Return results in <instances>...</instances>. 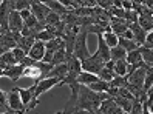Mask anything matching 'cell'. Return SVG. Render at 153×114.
Wrapping results in <instances>:
<instances>
[{
    "label": "cell",
    "instance_id": "obj_1",
    "mask_svg": "<svg viewBox=\"0 0 153 114\" xmlns=\"http://www.w3.org/2000/svg\"><path fill=\"white\" fill-rule=\"evenodd\" d=\"M107 99H110V94L94 93L90 88H87L85 85H80L79 94H77V102L74 105V110L71 111V114L74 111H79V110H87V111H91V113H97L101 103Z\"/></svg>",
    "mask_w": 153,
    "mask_h": 114
},
{
    "label": "cell",
    "instance_id": "obj_2",
    "mask_svg": "<svg viewBox=\"0 0 153 114\" xmlns=\"http://www.w3.org/2000/svg\"><path fill=\"white\" fill-rule=\"evenodd\" d=\"M87 37H88V32L85 31V28H79V34L76 37V42H74V49H73V56L84 62L85 59H88L90 56V51H88V46H87Z\"/></svg>",
    "mask_w": 153,
    "mask_h": 114
},
{
    "label": "cell",
    "instance_id": "obj_3",
    "mask_svg": "<svg viewBox=\"0 0 153 114\" xmlns=\"http://www.w3.org/2000/svg\"><path fill=\"white\" fill-rule=\"evenodd\" d=\"M17 91L20 94V99L25 105L26 111H33L39 107L40 100L36 97V85H31L30 88H17Z\"/></svg>",
    "mask_w": 153,
    "mask_h": 114
},
{
    "label": "cell",
    "instance_id": "obj_4",
    "mask_svg": "<svg viewBox=\"0 0 153 114\" xmlns=\"http://www.w3.org/2000/svg\"><path fill=\"white\" fill-rule=\"evenodd\" d=\"M105 66V62L102 60V57L99 56V54H91L88 59H85L84 62H82V71L85 73H91V74H99L102 71V68Z\"/></svg>",
    "mask_w": 153,
    "mask_h": 114
},
{
    "label": "cell",
    "instance_id": "obj_5",
    "mask_svg": "<svg viewBox=\"0 0 153 114\" xmlns=\"http://www.w3.org/2000/svg\"><path fill=\"white\" fill-rule=\"evenodd\" d=\"M8 108H10L14 114H25L26 113V108H25V105L20 99V94H19L16 86H13V88L8 91Z\"/></svg>",
    "mask_w": 153,
    "mask_h": 114
},
{
    "label": "cell",
    "instance_id": "obj_6",
    "mask_svg": "<svg viewBox=\"0 0 153 114\" xmlns=\"http://www.w3.org/2000/svg\"><path fill=\"white\" fill-rule=\"evenodd\" d=\"M36 85V97H40L42 94H45L47 91H50L51 88H54V86H60V80L59 79H54V77H47V79H42L39 80Z\"/></svg>",
    "mask_w": 153,
    "mask_h": 114
},
{
    "label": "cell",
    "instance_id": "obj_7",
    "mask_svg": "<svg viewBox=\"0 0 153 114\" xmlns=\"http://www.w3.org/2000/svg\"><path fill=\"white\" fill-rule=\"evenodd\" d=\"M62 43H64V40H62L60 37H54L53 40H50V42L45 43V57H43L42 62H45V63H51L53 56H54L56 52L59 51V48L62 46Z\"/></svg>",
    "mask_w": 153,
    "mask_h": 114
},
{
    "label": "cell",
    "instance_id": "obj_8",
    "mask_svg": "<svg viewBox=\"0 0 153 114\" xmlns=\"http://www.w3.org/2000/svg\"><path fill=\"white\" fill-rule=\"evenodd\" d=\"M13 3L14 2H8V0H5V2H2V5H0V28H2V31H10L8 20H10L11 11H14Z\"/></svg>",
    "mask_w": 153,
    "mask_h": 114
},
{
    "label": "cell",
    "instance_id": "obj_9",
    "mask_svg": "<svg viewBox=\"0 0 153 114\" xmlns=\"http://www.w3.org/2000/svg\"><path fill=\"white\" fill-rule=\"evenodd\" d=\"M50 8L45 5V2H31V14L39 22H45V19L50 15Z\"/></svg>",
    "mask_w": 153,
    "mask_h": 114
},
{
    "label": "cell",
    "instance_id": "obj_10",
    "mask_svg": "<svg viewBox=\"0 0 153 114\" xmlns=\"http://www.w3.org/2000/svg\"><path fill=\"white\" fill-rule=\"evenodd\" d=\"M0 48L5 51H13L17 48V42L14 39V34L11 31H2L0 32Z\"/></svg>",
    "mask_w": 153,
    "mask_h": 114
},
{
    "label": "cell",
    "instance_id": "obj_11",
    "mask_svg": "<svg viewBox=\"0 0 153 114\" xmlns=\"http://www.w3.org/2000/svg\"><path fill=\"white\" fill-rule=\"evenodd\" d=\"M128 29L133 34V42L136 43L138 46H144V43H146V37H147V32L144 31L138 23H128Z\"/></svg>",
    "mask_w": 153,
    "mask_h": 114
},
{
    "label": "cell",
    "instance_id": "obj_12",
    "mask_svg": "<svg viewBox=\"0 0 153 114\" xmlns=\"http://www.w3.org/2000/svg\"><path fill=\"white\" fill-rule=\"evenodd\" d=\"M99 114H127V113H124L118 105L114 103V100L110 97V99H107L101 103V107H99Z\"/></svg>",
    "mask_w": 153,
    "mask_h": 114
},
{
    "label": "cell",
    "instance_id": "obj_13",
    "mask_svg": "<svg viewBox=\"0 0 153 114\" xmlns=\"http://www.w3.org/2000/svg\"><path fill=\"white\" fill-rule=\"evenodd\" d=\"M28 57H31L34 62H42L43 57H45V43L40 40H36L33 48L28 52Z\"/></svg>",
    "mask_w": 153,
    "mask_h": 114
},
{
    "label": "cell",
    "instance_id": "obj_14",
    "mask_svg": "<svg viewBox=\"0 0 153 114\" xmlns=\"http://www.w3.org/2000/svg\"><path fill=\"white\" fill-rule=\"evenodd\" d=\"M8 26H10V31L11 32H22L25 25H23V20H22V17H20V13L11 11L10 20H8Z\"/></svg>",
    "mask_w": 153,
    "mask_h": 114
},
{
    "label": "cell",
    "instance_id": "obj_15",
    "mask_svg": "<svg viewBox=\"0 0 153 114\" xmlns=\"http://www.w3.org/2000/svg\"><path fill=\"white\" fill-rule=\"evenodd\" d=\"M110 28H111V31L116 34V36L121 37L124 32L128 31V22L125 20V19H111Z\"/></svg>",
    "mask_w": 153,
    "mask_h": 114
},
{
    "label": "cell",
    "instance_id": "obj_16",
    "mask_svg": "<svg viewBox=\"0 0 153 114\" xmlns=\"http://www.w3.org/2000/svg\"><path fill=\"white\" fill-rule=\"evenodd\" d=\"M23 66L22 65H13V66H8L5 71H3V77H8L11 79L13 82H17L19 79H22V74H23Z\"/></svg>",
    "mask_w": 153,
    "mask_h": 114
},
{
    "label": "cell",
    "instance_id": "obj_17",
    "mask_svg": "<svg viewBox=\"0 0 153 114\" xmlns=\"http://www.w3.org/2000/svg\"><path fill=\"white\" fill-rule=\"evenodd\" d=\"M127 63L130 66H136V68H149L146 63L142 62V56H141V52L139 49H134L131 52H127Z\"/></svg>",
    "mask_w": 153,
    "mask_h": 114
},
{
    "label": "cell",
    "instance_id": "obj_18",
    "mask_svg": "<svg viewBox=\"0 0 153 114\" xmlns=\"http://www.w3.org/2000/svg\"><path fill=\"white\" fill-rule=\"evenodd\" d=\"M22 77H28V79H33V80H36V83H37L39 80H42L43 79V73L40 71V68L36 66V63L33 66H28L23 69V74Z\"/></svg>",
    "mask_w": 153,
    "mask_h": 114
},
{
    "label": "cell",
    "instance_id": "obj_19",
    "mask_svg": "<svg viewBox=\"0 0 153 114\" xmlns=\"http://www.w3.org/2000/svg\"><path fill=\"white\" fill-rule=\"evenodd\" d=\"M102 39H104V42H105V45L108 46L110 49L114 48V46H118V43H119V37L111 31L110 26H108V28H105V31H104V34H102Z\"/></svg>",
    "mask_w": 153,
    "mask_h": 114
},
{
    "label": "cell",
    "instance_id": "obj_20",
    "mask_svg": "<svg viewBox=\"0 0 153 114\" xmlns=\"http://www.w3.org/2000/svg\"><path fill=\"white\" fill-rule=\"evenodd\" d=\"M67 60H68V56H67V48H65V42H64V43H62V46L59 48V51L53 56L51 65L57 66V65H62V63H67Z\"/></svg>",
    "mask_w": 153,
    "mask_h": 114
},
{
    "label": "cell",
    "instance_id": "obj_21",
    "mask_svg": "<svg viewBox=\"0 0 153 114\" xmlns=\"http://www.w3.org/2000/svg\"><path fill=\"white\" fill-rule=\"evenodd\" d=\"M67 74H68V66H67V63H62V65H57V66H53V69L48 73L47 77H54V79H59V80L62 82Z\"/></svg>",
    "mask_w": 153,
    "mask_h": 114
},
{
    "label": "cell",
    "instance_id": "obj_22",
    "mask_svg": "<svg viewBox=\"0 0 153 114\" xmlns=\"http://www.w3.org/2000/svg\"><path fill=\"white\" fill-rule=\"evenodd\" d=\"M45 5L50 8L51 13H54V14H57L60 17H64L70 11V10H67V8L62 5V2H57V0H53V2H45Z\"/></svg>",
    "mask_w": 153,
    "mask_h": 114
},
{
    "label": "cell",
    "instance_id": "obj_23",
    "mask_svg": "<svg viewBox=\"0 0 153 114\" xmlns=\"http://www.w3.org/2000/svg\"><path fill=\"white\" fill-rule=\"evenodd\" d=\"M99 80V77L96 74H91V73H85L82 71L79 76H77V83L79 85H85V86H90L91 83H96Z\"/></svg>",
    "mask_w": 153,
    "mask_h": 114
},
{
    "label": "cell",
    "instance_id": "obj_24",
    "mask_svg": "<svg viewBox=\"0 0 153 114\" xmlns=\"http://www.w3.org/2000/svg\"><path fill=\"white\" fill-rule=\"evenodd\" d=\"M114 100V103L118 105V107L124 111V113H128L131 111V107H133V100H128V99H125V97H119V96H114V97H111Z\"/></svg>",
    "mask_w": 153,
    "mask_h": 114
},
{
    "label": "cell",
    "instance_id": "obj_25",
    "mask_svg": "<svg viewBox=\"0 0 153 114\" xmlns=\"http://www.w3.org/2000/svg\"><path fill=\"white\" fill-rule=\"evenodd\" d=\"M34 42H36V39H33V37H20V40L17 42V48H20L26 56H28V52H30V49L33 48V45H34Z\"/></svg>",
    "mask_w": 153,
    "mask_h": 114
},
{
    "label": "cell",
    "instance_id": "obj_26",
    "mask_svg": "<svg viewBox=\"0 0 153 114\" xmlns=\"http://www.w3.org/2000/svg\"><path fill=\"white\" fill-rule=\"evenodd\" d=\"M125 59H127V51L124 48H121L119 45L110 49V60L118 62V60H125Z\"/></svg>",
    "mask_w": 153,
    "mask_h": 114
},
{
    "label": "cell",
    "instance_id": "obj_27",
    "mask_svg": "<svg viewBox=\"0 0 153 114\" xmlns=\"http://www.w3.org/2000/svg\"><path fill=\"white\" fill-rule=\"evenodd\" d=\"M141 56H142V62L146 63L149 68L153 66V49H149V48H144V46H139L138 48Z\"/></svg>",
    "mask_w": 153,
    "mask_h": 114
},
{
    "label": "cell",
    "instance_id": "obj_28",
    "mask_svg": "<svg viewBox=\"0 0 153 114\" xmlns=\"http://www.w3.org/2000/svg\"><path fill=\"white\" fill-rule=\"evenodd\" d=\"M87 88H90V90L94 91V93H107V94H108V91H110V83L102 82V80H97L96 83H91L90 86H87Z\"/></svg>",
    "mask_w": 153,
    "mask_h": 114
},
{
    "label": "cell",
    "instance_id": "obj_29",
    "mask_svg": "<svg viewBox=\"0 0 153 114\" xmlns=\"http://www.w3.org/2000/svg\"><path fill=\"white\" fill-rule=\"evenodd\" d=\"M0 65H2L5 69H6L8 66L17 65V60H16V57L13 56V52H11V51H6L5 54L2 56V59H0Z\"/></svg>",
    "mask_w": 153,
    "mask_h": 114
},
{
    "label": "cell",
    "instance_id": "obj_30",
    "mask_svg": "<svg viewBox=\"0 0 153 114\" xmlns=\"http://www.w3.org/2000/svg\"><path fill=\"white\" fill-rule=\"evenodd\" d=\"M127 69H128L127 60H118V62H114V74L116 76L125 77L127 76Z\"/></svg>",
    "mask_w": 153,
    "mask_h": 114
},
{
    "label": "cell",
    "instance_id": "obj_31",
    "mask_svg": "<svg viewBox=\"0 0 153 114\" xmlns=\"http://www.w3.org/2000/svg\"><path fill=\"white\" fill-rule=\"evenodd\" d=\"M45 25L47 26H51V28H54L57 29L59 26L62 25V19H60V15L54 14V13H50V15L45 19Z\"/></svg>",
    "mask_w": 153,
    "mask_h": 114
},
{
    "label": "cell",
    "instance_id": "obj_32",
    "mask_svg": "<svg viewBox=\"0 0 153 114\" xmlns=\"http://www.w3.org/2000/svg\"><path fill=\"white\" fill-rule=\"evenodd\" d=\"M97 77H99V80H102V82H107V83H110L113 79L116 77V74H114V69H110V68H102V71L97 74Z\"/></svg>",
    "mask_w": 153,
    "mask_h": 114
},
{
    "label": "cell",
    "instance_id": "obj_33",
    "mask_svg": "<svg viewBox=\"0 0 153 114\" xmlns=\"http://www.w3.org/2000/svg\"><path fill=\"white\" fill-rule=\"evenodd\" d=\"M118 45H119L121 48H124L127 52H131V51H134V49H138V48H139V46H138L133 40L124 39V37H119V43H118Z\"/></svg>",
    "mask_w": 153,
    "mask_h": 114
},
{
    "label": "cell",
    "instance_id": "obj_34",
    "mask_svg": "<svg viewBox=\"0 0 153 114\" xmlns=\"http://www.w3.org/2000/svg\"><path fill=\"white\" fill-rule=\"evenodd\" d=\"M138 25H139L146 32L153 31V22H152V19H147V17H141V15H139V17H138Z\"/></svg>",
    "mask_w": 153,
    "mask_h": 114
},
{
    "label": "cell",
    "instance_id": "obj_35",
    "mask_svg": "<svg viewBox=\"0 0 153 114\" xmlns=\"http://www.w3.org/2000/svg\"><path fill=\"white\" fill-rule=\"evenodd\" d=\"M125 86H127V79H125V77H121V76H116L113 80L110 82V88L119 90V88H125Z\"/></svg>",
    "mask_w": 153,
    "mask_h": 114
},
{
    "label": "cell",
    "instance_id": "obj_36",
    "mask_svg": "<svg viewBox=\"0 0 153 114\" xmlns=\"http://www.w3.org/2000/svg\"><path fill=\"white\" fill-rule=\"evenodd\" d=\"M56 37V34L53 32V31H50V29H47L45 28V31H42L37 37H36V40H40V42H43V43H47V42H50V40H53Z\"/></svg>",
    "mask_w": 153,
    "mask_h": 114
},
{
    "label": "cell",
    "instance_id": "obj_37",
    "mask_svg": "<svg viewBox=\"0 0 153 114\" xmlns=\"http://www.w3.org/2000/svg\"><path fill=\"white\" fill-rule=\"evenodd\" d=\"M13 8H14V11L22 13V11H25V10H31V2H23V0H17V2L13 3Z\"/></svg>",
    "mask_w": 153,
    "mask_h": 114
},
{
    "label": "cell",
    "instance_id": "obj_38",
    "mask_svg": "<svg viewBox=\"0 0 153 114\" xmlns=\"http://www.w3.org/2000/svg\"><path fill=\"white\" fill-rule=\"evenodd\" d=\"M152 85H153V71L149 68L147 73H146V80H144V91L147 93L152 88Z\"/></svg>",
    "mask_w": 153,
    "mask_h": 114
},
{
    "label": "cell",
    "instance_id": "obj_39",
    "mask_svg": "<svg viewBox=\"0 0 153 114\" xmlns=\"http://www.w3.org/2000/svg\"><path fill=\"white\" fill-rule=\"evenodd\" d=\"M0 108L5 111H10V108H8V93H5L3 90H0Z\"/></svg>",
    "mask_w": 153,
    "mask_h": 114
},
{
    "label": "cell",
    "instance_id": "obj_40",
    "mask_svg": "<svg viewBox=\"0 0 153 114\" xmlns=\"http://www.w3.org/2000/svg\"><path fill=\"white\" fill-rule=\"evenodd\" d=\"M130 114H142V102L141 100H138V99L133 100V107H131Z\"/></svg>",
    "mask_w": 153,
    "mask_h": 114
},
{
    "label": "cell",
    "instance_id": "obj_41",
    "mask_svg": "<svg viewBox=\"0 0 153 114\" xmlns=\"http://www.w3.org/2000/svg\"><path fill=\"white\" fill-rule=\"evenodd\" d=\"M138 13L134 11H125V20L128 23H138Z\"/></svg>",
    "mask_w": 153,
    "mask_h": 114
},
{
    "label": "cell",
    "instance_id": "obj_42",
    "mask_svg": "<svg viewBox=\"0 0 153 114\" xmlns=\"http://www.w3.org/2000/svg\"><path fill=\"white\" fill-rule=\"evenodd\" d=\"M11 52H13V56L16 57V60H17V63H20L22 60H23V59L26 57V54H25V52H23V51H22L20 48H14V49H13Z\"/></svg>",
    "mask_w": 153,
    "mask_h": 114
},
{
    "label": "cell",
    "instance_id": "obj_43",
    "mask_svg": "<svg viewBox=\"0 0 153 114\" xmlns=\"http://www.w3.org/2000/svg\"><path fill=\"white\" fill-rule=\"evenodd\" d=\"M144 48L153 49V31L147 32V37H146V43H144Z\"/></svg>",
    "mask_w": 153,
    "mask_h": 114
},
{
    "label": "cell",
    "instance_id": "obj_44",
    "mask_svg": "<svg viewBox=\"0 0 153 114\" xmlns=\"http://www.w3.org/2000/svg\"><path fill=\"white\" fill-rule=\"evenodd\" d=\"M122 10L124 11H133V2H128V0L122 2Z\"/></svg>",
    "mask_w": 153,
    "mask_h": 114
},
{
    "label": "cell",
    "instance_id": "obj_45",
    "mask_svg": "<svg viewBox=\"0 0 153 114\" xmlns=\"http://www.w3.org/2000/svg\"><path fill=\"white\" fill-rule=\"evenodd\" d=\"M31 15H33V14H31V10H25V11L20 13V17H22V20H23V22L28 19V17H31Z\"/></svg>",
    "mask_w": 153,
    "mask_h": 114
},
{
    "label": "cell",
    "instance_id": "obj_46",
    "mask_svg": "<svg viewBox=\"0 0 153 114\" xmlns=\"http://www.w3.org/2000/svg\"><path fill=\"white\" fill-rule=\"evenodd\" d=\"M141 6H142V2H133V11H134V13H138Z\"/></svg>",
    "mask_w": 153,
    "mask_h": 114
},
{
    "label": "cell",
    "instance_id": "obj_47",
    "mask_svg": "<svg viewBox=\"0 0 153 114\" xmlns=\"http://www.w3.org/2000/svg\"><path fill=\"white\" fill-rule=\"evenodd\" d=\"M73 114H99V111L97 113H91V111H87V110H79V111H74Z\"/></svg>",
    "mask_w": 153,
    "mask_h": 114
},
{
    "label": "cell",
    "instance_id": "obj_48",
    "mask_svg": "<svg viewBox=\"0 0 153 114\" xmlns=\"http://www.w3.org/2000/svg\"><path fill=\"white\" fill-rule=\"evenodd\" d=\"M142 114H150V111H149V107H147V103H146V102L142 103Z\"/></svg>",
    "mask_w": 153,
    "mask_h": 114
},
{
    "label": "cell",
    "instance_id": "obj_49",
    "mask_svg": "<svg viewBox=\"0 0 153 114\" xmlns=\"http://www.w3.org/2000/svg\"><path fill=\"white\" fill-rule=\"evenodd\" d=\"M113 6H114V8H122V2H119V0H114Z\"/></svg>",
    "mask_w": 153,
    "mask_h": 114
},
{
    "label": "cell",
    "instance_id": "obj_50",
    "mask_svg": "<svg viewBox=\"0 0 153 114\" xmlns=\"http://www.w3.org/2000/svg\"><path fill=\"white\" fill-rule=\"evenodd\" d=\"M147 107H149V111H150V114H153V103H149Z\"/></svg>",
    "mask_w": 153,
    "mask_h": 114
},
{
    "label": "cell",
    "instance_id": "obj_51",
    "mask_svg": "<svg viewBox=\"0 0 153 114\" xmlns=\"http://www.w3.org/2000/svg\"><path fill=\"white\" fill-rule=\"evenodd\" d=\"M3 71H5V68L0 65V77H3Z\"/></svg>",
    "mask_w": 153,
    "mask_h": 114
},
{
    "label": "cell",
    "instance_id": "obj_52",
    "mask_svg": "<svg viewBox=\"0 0 153 114\" xmlns=\"http://www.w3.org/2000/svg\"><path fill=\"white\" fill-rule=\"evenodd\" d=\"M5 52H6V51H5V49H2V48H0V59H2V56H3V54H5Z\"/></svg>",
    "mask_w": 153,
    "mask_h": 114
},
{
    "label": "cell",
    "instance_id": "obj_53",
    "mask_svg": "<svg viewBox=\"0 0 153 114\" xmlns=\"http://www.w3.org/2000/svg\"><path fill=\"white\" fill-rule=\"evenodd\" d=\"M2 114H14V113H13V111L10 110V111H5V113H2Z\"/></svg>",
    "mask_w": 153,
    "mask_h": 114
},
{
    "label": "cell",
    "instance_id": "obj_54",
    "mask_svg": "<svg viewBox=\"0 0 153 114\" xmlns=\"http://www.w3.org/2000/svg\"><path fill=\"white\" fill-rule=\"evenodd\" d=\"M150 69H152V71H153V66H152V68H150Z\"/></svg>",
    "mask_w": 153,
    "mask_h": 114
},
{
    "label": "cell",
    "instance_id": "obj_55",
    "mask_svg": "<svg viewBox=\"0 0 153 114\" xmlns=\"http://www.w3.org/2000/svg\"><path fill=\"white\" fill-rule=\"evenodd\" d=\"M0 32H2V28H0Z\"/></svg>",
    "mask_w": 153,
    "mask_h": 114
},
{
    "label": "cell",
    "instance_id": "obj_56",
    "mask_svg": "<svg viewBox=\"0 0 153 114\" xmlns=\"http://www.w3.org/2000/svg\"><path fill=\"white\" fill-rule=\"evenodd\" d=\"M0 5H2V2H0Z\"/></svg>",
    "mask_w": 153,
    "mask_h": 114
}]
</instances>
